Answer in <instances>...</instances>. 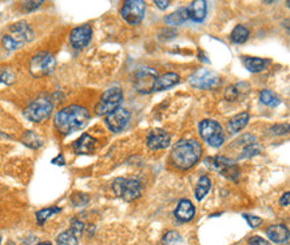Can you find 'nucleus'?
<instances>
[{"instance_id":"1","label":"nucleus","mask_w":290,"mask_h":245,"mask_svg":"<svg viewBox=\"0 0 290 245\" xmlns=\"http://www.w3.org/2000/svg\"><path fill=\"white\" fill-rule=\"evenodd\" d=\"M88 119H90V113L86 107L79 106V105H71L56 113L54 124L59 133L68 136L71 133H75L85 128Z\"/></svg>"},{"instance_id":"2","label":"nucleus","mask_w":290,"mask_h":245,"mask_svg":"<svg viewBox=\"0 0 290 245\" xmlns=\"http://www.w3.org/2000/svg\"><path fill=\"white\" fill-rule=\"evenodd\" d=\"M202 156V146L195 139H180L171 150V162L176 169L188 170L199 161Z\"/></svg>"},{"instance_id":"3","label":"nucleus","mask_w":290,"mask_h":245,"mask_svg":"<svg viewBox=\"0 0 290 245\" xmlns=\"http://www.w3.org/2000/svg\"><path fill=\"white\" fill-rule=\"evenodd\" d=\"M32 38L33 33L32 29L29 28L28 24L26 22H18L8 28L7 34H4L3 38H2V44L6 50L14 51V50H18V48L22 47L23 44L31 41Z\"/></svg>"},{"instance_id":"4","label":"nucleus","mask_w":290,"mask_h":245,"mask_svg":"<svg viewBox=\"0 0 290 245\" xmlns=\"http://www.w3.org/2000/svg\"><path fill=\"white\" fill-rule=\"evenodd\" d=\"M113 192L117 197L127 202H131L142 194V183L138 179L117 178L113 182Z\"/></svg>"},{"instance_id":"5","label":"nucleus","mask_w":290,"mask_h":245,"mask_svg":"<svg viewBox=\"0 0 290 245\" xmlns=\"http://www.w3.org/2000/svg\"><path fill=\"white\" fill-rule=\"evenodd\" d=\"M199 136L206 143H209L210 146L220 147L225 141L224 130L222 126L214 119H203L199 122Z\"/></svg>"},{"instance_id":"6","label":"nucleus","mask_w":290,"mask_h":245,"mask_svg":"<svg viewBox=\"0 0 290 245\" xmlns=\"http://www.w3.org/2000/svg\"><path fill=\"white\" fill-rule=\"evenodd\" d=\"M56 59L51 52H38L29 62V73L35 78L46 77L55 70Z\"/></svg>"},{"instance_id":"7","label":"nucleus","mask_w":290,"mask_h":245,"mask_svg":"<svg viewBox=\"0 0 290 245\" xmlns=\"http://www.w3.org/2000/svg\"><path fill=\"white\" fill-rule=\"evenodd\" d=\"M205 165L207 168H210L214 172L221 173L222 176H225L229 179H235L241 176L238 166L235 165L234 161L229 160V158L224 157V156H217V157H207L205 160Z\"/></svg>"},{"instance_id":"8","label":"nucleus","mask_w":290,"mask_h":245,"mask_svg":"<svg viewBox=\"0 0 290 245\" xmlns=\"http://www.w3.org/2000/svg\"><path fill=\"white\" fill-rule=\"evenodd\" d=\"M189 83L199 90H210L221 83V78L215 71L209 69H198L189 77Z\"/></svg>"},{"instance_id":"9","label":"nucleus","mask_w":290,"mask_h":245,"mask_svg":"<svg viewBox=\"0 0 290 245\" xmlns=\"http://www.w3.org/2000/svg\"><path fill=\"white\" fill-rule=\"evenodd\" d=\"M52 102L48 98H38L29 103L24 110V115L28 121L39 124L47 119L52 113Z\"/></svg>"},{"instance_id":"10","label":"nucleus","mask_w":290,"mask_h":245,"mask_svg":"<svg viewBox=\"0 0 290 245\" xmlns=\"http://www.w3.org/2000/svg\"><path fill=\"white\" fill-rule=\"evenodd\" d=\"M122 101H123V93H122L121 88H110V90L103 93V96L100 97V101L96 103L95 113L98 115H107L111 111H114L115 109H118Z\"/></svg>"},{"instance_id":"11","label":"nucleus","mask_w":290,"mask_h":245,"mask_svg":"<svg viewBox=\"0 0 290 245\" xmlns=\"http://www.w3.org/2000/svg\"><path fill=\"white\" fill-rule=\"evenodd\" d=\"M146 11V3L142 0H126L122 6L121 15L125 22L131 26H136L142 22Z\"/></svg>"},{"instance_id":"12","label":"nucleus","mask_w":290,"mask_h":245,"mask_svg":"<svg viewBox=\"0 0 290 245\" xmlns=\"http://www.w3.org/2000/svg\"><path fill=\"white\" fill-rule=\"evenodd\" d=\"M157 78H158V73L154 69L140 67L134 74V87L136 88V91L142 93V94L153 93V87H154Z\"/></svg>"},{"instance_id":"13","label":"nucleus","mask_w":290,"mask_h":245,"mask_svg":"<svg viewBox=\"0 0 290 245\" xmlns=\"http://www.w3.org/2000/svg\"><path fill=\"white\" fill-rule=\"evenodd\" d=\"M130 121V111L123 107H118L114 111L106 115V126L113 133H119L127 126Z\"/></svg>"},{"instance_id":"14","label":"nucleus","mask_w":290,"mask_h":245,"mask_svg":"<svg viewBox=\"0 0 290 245\" xmlns=\"http://www.w3.org/2000/svg\"><path fill=\"white\" fill-rule=\"evenodd\" d=\"M92 38V28L91 26L85 24V26L77 27L74 28L70 34V43L74 48L82 50L87 47L88 43L91 42Z\"/></svg>"},{"instance_id":"15","label":"nucleus","mask_w":290,"mask_h":245,"mask_svg":"<svg viewBox=\"0 0 290 245\" xmlns=\"http://www.w3.org/2000/svg\"><path fill=\"white\" fill-rule=\"evenodd\" d=\"M170 142H171V137L163 129H155L147 134V147L151 150L166 149V147L170 146Z\"/></svg>"},{"instance_id":"16","label":"nucleus","mask_w":290,"mask_h":245,"mask_svg":"<svg viewBox=\"0 0 290 245\" xmlns=\"http://www.w3.org/2000/svg\"><path fill=\"white\" fill-rule=\"evenodd\" d=\"M98 146V139L85 133L74 142V151L77 154H92Z\"/></svg>"},{"instance_id":"17","label":"nucleus","mask_w":290,"mask_h":245,"mask_svg":"<svg viewBox=\"0 0 290 245\" xmlns=\"http://www.w3.org/2000/svg\"><path fill=\"white\" fill-rule=\"evenodd\" d=\"M189 19H191L193 22L201 23L205 20L206 14H207V3L205 0H195L191 2V4L188 8Z\"/></svg>"},{"instance_id":"18","label":"nucleus","mask_w":290,"mask_h":245,"mask_svg":"<svg viewBox=\"0 0 290 245\" xmlns=\"http://www.w3.org/2000/svg\"><path fill=\"white\" fill-rule=\"evenodd\" d=\"M174 215L182 223H189L195 216L194 205L191 204V201H189V200H180L178 202V206H176Z\"/></svg>"},{"instance_id":"19","label":"nucleus","mask_w":290,"mask_h":245,"mask_svg":"<svg viewBox=\"0 0 290 245\" xmlns=\"http://www.w3.org/2000/svg\"><path fill=\"white\" fill-rule=\"evenodd\" d=\"M179 79H180L179 75H178L176 73L163 74V75L157 78L154 87H153V91H162V90H167V88L175 86V84L179 82Z\"/></svg>"},{"instance_id":"20","label":"nucleus","mask_w":290,"mask_h":245,"mask_svg":"<svg viewBox=\"0 0 290 245\" xmlns=\"http://www.w3.org/2000/svg\"><path fill=\"white\" fill-rule=\"evenodd\" d=\"M266 234H268L269 240H272L276 244H282L286 242L289 238V231L285 225L277 224V225H272L266 229Z\"/></svg>"},{"instance_id":"21","label":"nucleus","mask_w":290,"mask_h":245,"mask_svg":"<svg viewBox=\"0 0 290 245\" xmlns=\"http://www.w3.org/2000/svg\"><path fill=\"white\" fill-rule=\"evenodd\" d=\"M250 114L247 111H243V113H239L237 115H234L233 118H230L228 122V129L229 132L232 134H238L241 130L246 128L247 124H249Z\"/></svg>"},{"instance_id":"22","label":"nucleus","mask_w":290,"mask_h":245,"mask_svg":"<svg viewBox=\"0 0 290 245\" xmlns=\"http://www.w3.org/2000/svg\"><path fill=\"white\" fill-rule=\"evenodd\" d=\"M247 91H249V84L247 83H237L229 86L226 90H225V99L229 101V102H234L239 97L246 96Z\"/></svg>"},{"instance_id":"23","label":"nucleus","mask_w":290,"mask_h":245,"mask_svg":"<svg viewBox=\"0 0 290 245\" xmlns=\"http://www.w3.org/2000/svg\"><path fill=\"white\" fill-rule=\"evenodd\" d=\"M189 19V12H188V8H178L175 12L173 14L167 15L165 18V22L166 24H169V26H180V24H184L186 20Z\"/></svg>"},{"instance_id":"24","label":"nucleus","mask_w":290,"mask_h":245,"mask_svg":"<svg viewBox=\"0 0 290 245\" xmlns=\"http://www.w3.org/2000/svg\"><path fill=\"white\" fill-rule=\"evenodd\" d=\"M268 60L261 58H254V56H245L243 58V65L249 70L250 73H261L262 70H265L266 65H268Z\"/></svg>"},{"instance_id":"25","label":"nucleus","mask_w":290,"mask_h":245,"mask_svg":"<svg viewBox=\"0 0 290 245\" xmlns=\"http://www.w3.org/2000/svg\"><path fill=\"white\" fill-rule=\"evenodd\" d=\"M230 39H232L233 43L235 44H242L249 39V29L245 26H235L234 29L230 34Z\"/></svg>"},{"instance_id":"26","label":"nucleus","mask_w":290,"mask_h":245,"mask_svg":"<svg viewBox=\"0 0 290 245\" xmlns=\"http://www.w3.org/2000/svg\"><path fill=\"white\" fill-rule=\"evenodd\" d=\"M210 188H211V181L207 176H202L199 178L198 183H197V188H195V198L201 201L203 200L206 194L209 193Z\"/></svg>"},{"instance_id":"27","label":"nucleus","mask_w":290,"mask_h":245,"mask_svg":"<svg viewBox=\"0 0 290 245\" xmlns=\"http://www.w3.org/2000/svg\"><path fill=\"white\" fill-rule=\"evenodd\" d=\"M260 101L269 107H276L281 103V99L276 93H273L272 90H268V88L262 90L261 94H260Z\"/></svg>"},{"instance_id":"28","label":"nucleus","mask_w":290,"mask_h":245,"mask_svg":"<svg viewBox=\"0 0 290 245\" xmlns=\"http://www.w3.org/2000/svg\"><path fill=\"white\" fill-rule=\"evenodd\" d=\"M22 142L26 145V146L31 147V149H39L42 146L41 138L35 134L33 132H26L22 137Z\"/></svg>"},{"instance_id":"29","label":"nucleus","mask_w":290,"mask_h":245,"mask_svg":"<svg viewBox=\"0 0 290 245\" xmlns=\"http://www.w3.org/2000/svg\"><path fill=\"white\" fill-rule=\"evenodd\" d=\"M162 245H185V240L178 232L170 231L162 238Z\"/></svg>"},{"instance_id":"30","label":"nucleus","mask_w":290,"mask_h":245,"mask_svg":"<svg viewBox=\"0 0 290 245\" xmlns=\"http://www.w3.org/2000/svg\"><path fill=\"white\" fill-rule=\"evenodd\" d=\"M60 212V208H56V206H51V208H44L42 210H38L37 212V223L39 225H43L46 221L51 216L56 215V213Z\"/></svg>"},{"instance_id":"31","label":"nucleus","mask_w":290,"mask_h":245,"mask_svg":"<svg viewBox=\"0 0 290 245\" xmlns=\"http://www.w3.org/2000/svg\"><path fill=\"white\" fill-rule=\"evenodd\" d=\"M58 245H78V237L71 231L63 232L56 237Z\"/></svg>"},{"instance_id":"32","label":"nucleus","mask_w":290,"mask_h":245,"mask_svg":"<svg viewBox=\"0 0 290 245\" xmlns=\"http://www.w3.org/2000/svg\"><path fill=\"white\" fill-rule=\"evenodd\" d=\"M262 151V147L260 143L257 142H253L247 145V146L242 147V151H241V156L239 158H250V157H254V156H258V154Z\"/></svg>"},{"instance_id":"33","label":"nucleus","mask_w":290,"mask_h":245,"mask_svg":"<svg viewBox=\"0 0 290 245\" xmlns=\"http://www.w3.org/2000/svg\"><path fill=\"white\" fill-rule=\"evenodd\" d=\"M15 82V74L11 70H4L3 73L0 74V83L4 84H12Z\"/></svg>"},{"instance_id":"34","label":"nucleus","mask_w":290,"mask_h":245,"mask_svg":"<svg viewBox=\"0 0 290 245\" xmlns=\"http://www.w3.org/2000/svg\"><path fill=\"white\" fill-rule=\"evenodd\" d=\"M88 202V196L83 193H75L72 196V204L77 206H83Z\"/></svg>"},{"instance_id":"35","label":"nucleus","mask_w":290,"mask_h":245,"mask_svg":"<svg viewBox=\"0 0 290 245\" xmlns=\"http://www.w3.org/2000/svg\"><path fill=\"white\" fill-rule=\"evenodd\" d=\"M83 229H85V225H83V223H81V221H78V220H75L72 223V225H71V229L70 231L72 232L77 237H79L82 233H83Z\"/></svg>"},{"instance_id":"36","label":"nucleus","mask_w":290,"mask_h":245,"mask_svg":"<svg viewBox=\"0 0 290 245\" xmlns=\"http://www.w3.org/2000/svg\"><path fill=\"white\" fill-rule=\"evenodd\" d=\"M243 217H245V220H246L247 224H249L251 228L258 227V225H261V223H262V219H260V217H257V216H251V215H243Z\"/></svg>"},{"instance_id":"37","label":"nucleus","mask_w":290,"mask_h":245,"mask_svg":"<svg viewBox=\"0 0 290 245\" xmlns=\"http://www.w3.org/2000/svg\"><path fill=\"white\" fill-rule=\"evenodd\" d=\"M272 132L273 134H276V136H283V134H287L289 132V125H277V126H273L272 128Z\"/></svg>"},{"instance_id":"38","label":"nucleus","mask_w":290,"mask_h":245,"mask_svg":"<svg viewBox=\"0 0 290 245\" xmlns=\"http://www.w3.org/2000/svg\"><path fill=\"white\" fill-rule=\"evenodd\" d=\"M42 4H43L42 0H39V2H26V3H23V10L24 11H33V10L41 7Z\"/></svg>"},{"instance_id":"39","label":"nucleus","mask_w":290,"mask_h":245,"mask_svg":"<svg viewBox=\"0 0 290 245\" xmlns=\"http://www.w3.org/2000/svg\"><path fill=\"white\" fill-rule=\"evenodd\" d=\"M249 245H269V242L260 236H253V237H250Z\"/></svg>"},{"instance_id":"40","label":"nucleus","mask_w":290,"mask_h":245,"mask_svg":"<svg viewBox=\"0 0 290 245\" xmlns=\"http://www.w3.org/2000/svg\"><path fill=\"white\" fill-rule=\"evenodd\" d=\"M51 162L54 165H59V166H63V165H66V160H64V157H63V154H59L58 157L54 158Z\"/></svg>"},{"instance_id":"41","label":"nucleus","mask_w":290,"mask_h":245,"mask_svg":"<svg viewBox=\"0 0 290 245\" xmlns=\"http://www.w3.org/2000/svg\"><path fill=\"white\" fill-rule=\"evenodd\" d=\"M169 4H170V2L169 0H166V2H162V0H157L155 2V6L159 8V10H166V8L169 7Z\"/></svg>"},{"instance_id":"42","label":"nucleus","mask_w":290,"mask_h":245,"mask_svg":"<svg viewBox=\"0 0 290 245\" xmlns=\"http://www.w3.org/2000/svg\"><path fill=\"white\" fill-rule=\"evenodd\" d=\"M289 192H286V193L281 197V200H279V204L283 205V206H289Z\"/></svg>"},{"instance_id":"43","label":"nucleus","mask_w":290,"mask_h":245,"mask_svg":"<svg viewBox=\"0 0 290 245\" xmlns=\"http://www.w3.org/2000/svg\"><path fill=\"white\" fill-rule=\"evenodd\" d=\"M38 245H52V244H50V242H39Z\"/></svg>"},{"instance_id":"44","label":"nucleus","mask_w":290,"mask_h":245,"mask_svg":"<svg viewBox=\"0 0 290 245\" xmlns=\"http://www.w3.org/2000/svg\"><path fill=\"white\" fill-rule=\"evenodd\" d=\"M0 244H2V237H0Z\"/></svg>"}]
</instances>
